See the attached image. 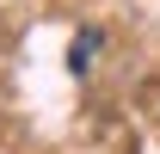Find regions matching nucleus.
Here are the masks:
<instances>
[{
  "label": "nucleus",
  "instance_id": "1",
  "mask_svg": "<svg viewBox=\"0 0 160 154\" xmlns=\"http://www.w3.org/2000/svg\"><path fill=\"white\" fill-rule=\"evenodd\" d=\"M92 49H99V37H80V43H74V56H68V62H74V74H86V62H92Z\"/></svg>",
  "mask_w": 160,
  "mask_h": 154
}]
</instances>
